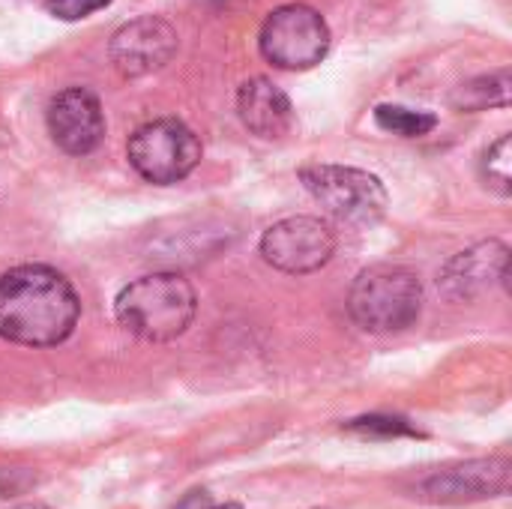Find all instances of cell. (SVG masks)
Instances as JSON below:
<instances>
[{"instance_id":"cell-1","label":"cell","mask_w":512,"mask_h":509,"mask_svg":"<svg viewBox=\"0 0 512 509\" xmlns=\"http://www.w3.org/2000/svg\"><path fill=\"white\" fill-rule=\"evenodd\" d=\"M81 318L72 282L45 264H18L0 276V339L24 348L63 345Z\"/></svg>"},{"instance_id":"cell-2","label":"cell","mask_w":512,"mask_h":509,"mask_svg":"<svg viewBox=\"0 0 512 509\" xmlns=\"http://www.w3.org/2000/svg\"><path fill=\"white\" fill-rule=\"evenodd\" d=\"M198 312L189 279L162 270L132 279L114 300L117 324L141 342H171L183 336Z\"/></svg>"},{"instance_id":"cell-3","label":"cell","mask_w":512,"mask_h":509,"mask_svg":"<svg viewBox=\"0 0 512 509\" xmlns=\"http://www.w3.org/2000/svg\"><path fill=\"white\" fill-rule=\"evenodd\" d=\"M348 312L366 333H402L423 312V282L399 264H375L357 273Z\"/></svg>"},{"instance_id":"cell-4","label":"cell","mask_w":512,"mask_h":509,"mask_svg":"<svg viewBox=\"0 0 512 509\" xmlns=\"http://www.w3.org/2000/svg\"><path fill=\"white\" fill-rule=\"evenodd\" d=\"M306 192L342 225L366 228L384 219L387 189L381 177L351 165H306L300 168Z\"/></svg>"},{"instance_id":"cell-5","label":"cell","mask_w":512,"mask_h":509,"mask_svg":"<svg viewBox=\"0 0 512 509\" xmlns=\"http://www.w3.org/2000/svg\"><path fill=\"white\" fill-rule=\"evenodd\" d=\"M129 165L156 186H171L189 177L201 162L198 135L174 117H159L138 126L126 144Z\"/></svg>"},{"instance_id":"cell-6","label":"cell","mask_w":512,"mask_h":509,"mask_svg":"<svg viewBox=\"0 0 512 509\" xmlns=\"http://www.w3.org/2000/svg\"><path fill=\"white\" fill-rule=\"evenodd\" d=\"M261 54L288 72H303L318 66L330 51V27L324 15L306 3H285L264 18Z\"/></svg>"},{"instance_id":"cell-7","label":"cell","mask_w":512,"mask_h":509,"mask_svg":"<svg viewBox=\"0 0 512 509\" xmlns=\"http://www.w3.org/2000/svg\"><path fill=\"white\" fill-rule=\"evenodd\" d=\"M336 252L333 228L318 216H288L261 237V258L288 276H306L330 264Z\"/></svg>"},{"instance_id":"cell-8","label":"cell","mask_w":512,"mask_h":509,"mask_svg":"<svg viewBox=\"0 0 512 509\" xmlns=\"http://www.w3.org/2000/svg\"><path fill=\"white\" fill-rule=\"evenodd\" d=\"M108 54L123 78L153 75L177 54V30L159 15L132 18L111 36Z\"/></svg>"},{"instance_id":"cell-9","label":"cell","mask_w":512,"mask_h":509,"mask_svg":"<svg viewBox=\"0 0 512 509\" xmlns=\"http://www.w3.org/2000/svg\"><path fill=\"white\" fill-rule=\"evenodd\" d=\"M510 459H471L444 468L420 483V498L432 504H471L486 498H504L510 492Z\"/></svg>"},{"instance_id":"cell-10","label":"cell","mask_w":512,"mask_h":509,"mask_svg":"<svg viewBox=\"0 0 512 509\" xmlns=\"http://www.w3.org/2000/svg\"><path fill=\"white\" fill-rule=\"evenodd\" d=\"M51 141L69 156L93 153L105 138V114L99 96L87 87H66L60 90L45 111Z\"/></svg>"},{"instance_id":"cell-11","label":"cell","mask_w":512,"mask_h":509,"mask_svg":"<svg viewBox=\"0 0 512 509\" xmlns=\"http://www.w3.org/2000/svg\"><path fill=\"white\" fill-rule=\"evenodd\" d=\"M507 276H510V246L501 240H483L456 252L444 264L438 276V288L450 300H471L489 291L492 285H504Z\"/></svg>"},{"instance_id":"cell-12","label":"cell","mask_w":512,"mask_h":509,"mask_svg":"<svg viewBox=\"0 0 512 509\" xmlns=\"http://www.w3.org/2000/svg\"><path fill=\"white\" fill-rule=\"evenodd\" d=\"M237 114L243 126L258 138H282L294 123V105L288 93L264 75H255L237 90Z\"/></svg>"},{"instance_id":"cell-13","label":"cell","mask_w":512,"mask_h":509,"mask_svg":"<svg viewBox=\"0 0 512 509\" xmlns=\"http://www.w3.org/2000/svg\"><path fill=\"white\" fill-rule=\"evenodd\" d=\"M456 111H486V108H507L510 105V69H498L480 78H471L456 87L450 96Z\"/></svg>"},{"instance_id":"cell-14","label":"cell","mask_w":512,"mask_h":509,"mask_svg":"<svg viewBox=\"0 0 512 509\" xmlns=\"http://www.w3.org/2000/svg\"><path fill=\"white\" fill-rule=\"evenodd\" d=\"M375 123L384 132H393L399 138H423L438 126V117L432 111H414V108H402V105H378Z\"/></svg>"},{"instance_id":"cell-15","label":"cell","mask_w":512,"mask_h":509,"mask_svg":"<svg viewBox=\"0 0 512 509\" xmlns=\"http://www.w3.org/2000/svg\"><path fill=\"white\" fill-rule=\"evenodd\" d=\"M483 177L501 195L512 192V138L501 135L483 156Z\"/></svg>"},{"instance_id":"cell-16","label":"cell","mask_w":512,"mask_h":509,"mask_svg":"<svg viewBox=\"0 0 512 509\" xmlns=\"http://www.w3.org/2000/svg\"><path fill=\"white\" fill-rule=\"evenodd\" d=\"M351 435H363V438H399V435H420L417 429L408 426V420L399 417H360L351 420L345 426Z\"/></svg>"},{"instance_id":"cell-17","label":"cell","mask_w":512,"mask_h":509,"mask_svg":"<svg viewBox=\"0 0 512 509\" xmlns=\"http://www.w3.org/2000/svg\"><path fill=\"white\" fill-rule=\"evenodd\" d=\"M111 0H45V9L60 18V21H78V18H87L99 9H105Z\"/></svg>"},{"instance_id":"cell-18","label":"cell","mask_w":512,"mask_h":509,"mask_svg":"<svg viewBox=\"0 0 512 509\" xmlns=\"http://www.w3.org/2000/svg\"><path fill=\"white\" fill-rule=\"evenodd\" d=\"M174 509H213V501L207 492H189Z\"/></svg>"},{"instance_id":"cell-19","label":"cell","mask_w":512,"mask_h":509,"mask_svg":"<svg viewBox=\"0 0 512 509\" xmlns=\"http://www.w3.org/2000/svg\"><path fill=\"white\" fill-rule=\"evenodd\" d=\"M12 509H51L48 504H39V501H30V504H18V507Z\"/></svg>"},{"instance_id":"cell-20","label":"cell","mask_w":512,"mask_h":509,"mask_svg":"<svg viewBox=\"0 0 512 509\" xmlns=\"http://www.w3.org/2000/svg\"><path fill=\"white\" fill-rule=\"evenodd\" d=\"M213 509H243L240 504H225V507H213Z\"/></svg>"}]
</instances>
